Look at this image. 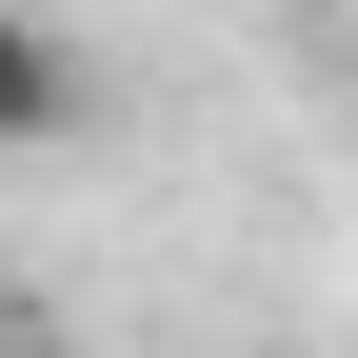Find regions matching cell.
Wrapping results in <instances>:
<instances>
[{
	"instance_id": "obj_1",
	"label": "cell",
	"mask_w": 358,
	"mask_h": 358,
	"mask_svg": "<svg viewBox=\"0 0 358 358\" xmlns=\"http://www.w3.org/2000/svg\"><path fill=\"white\" fill-rule=\"evenodd\" d=\"M0 140H20V159H40V140H80V40H60V20L0 40Z\"/></svg>"
}]
</instances>
